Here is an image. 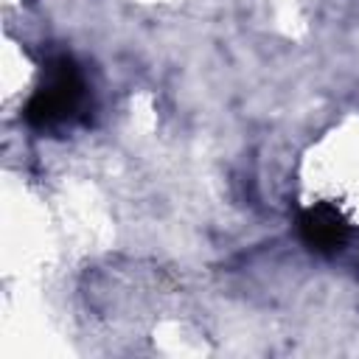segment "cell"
<instances>
[{"label": "cell", "mask_w": 359, "mask_h": 359, "mask_svg": "<svg viewBox=\"0 0 359 359\" xmlns=\"http://www.w3.org/2000/svg\"><path fill=\"white\" fill-rule=\"evenodd\" d=\"M300 238L306 241L309 250L320 252V255H334L339 252L348 238H351V227L348 222L339 216V210L334 205H311L303 210L300 216Z\"/></svg>", "instance_id": "2"}, {"label": "cell", "mask_w": 359, "mask_h": 359, "mask_svg": "<svg viewBox=\"0 0 359 359\" xmlns=\"http://www.w3.org/2000/svg\"><path fill=\"white\" fill-rule=\"evenodd\" d=\"M84 79L70 56H53L45 67V84L31 95L25 121L34 129H56L84 112Z\"/></svg>", "instance_id": "1"}]
</instances>
